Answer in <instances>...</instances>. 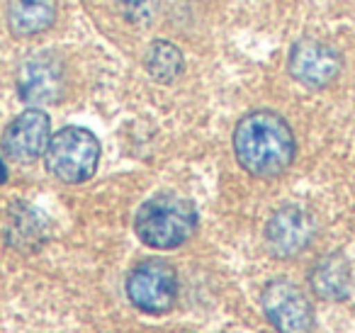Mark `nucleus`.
Listing matches in <instances>:
<instances>
[{"label":"nucleus","instance_id":"obj_8","mask_svg":"<svg viewBox=\"0 0 355 333\" xmlns=\"http://www.w3.org/2000/svg\"><path fill=\"white\" fill-rule=\"evenodd\" d=\"M311 236H314V221L300 207H282L266 229L268 248L280 258L295 255L309 246Z\"/></svg>","mask_w":355,"mask_h":333},{"label":"nucleus","instance_id":"obj_7","mask_svg":"<svg viewBox=\"0 0 355 333\" xmlns=\"http://www.w3.org/2000/svg\"><path fill=\"white\" fill-rule=\"evenodd\" d=\"M290 74L306 88H324L340 74V56L324 42L302 40L292 46Z\"/></svg>","mask_w":355,"mask_h":333},{"label":"nucleus","instance_id":"obj_1","mask_svg":"<svg viewBox=\"0 0 355 333\" xmlns=\"http://www.w3.org/2000/svg\"><path fill=\"white\" fill-rule=\"evenodd\" d=\"M297 144L292 129L280 114L270 110L251 112L236 124L234 153L236 161L258 178H275L295 161Z\"/></svg>","mask_w":355,"mask_h":333},{"label":"nucleus","instance_id":"obj_2","mask_svg":"<svg viewBox=\"0 0 355 333\" xmlns=\"http://www.w3.org/2000/svg\"><path fill=\"white\" fill-rule=\"evenodd\" d=\"M141 244L158 250H171L183 246L198 229V212L193 202L178 195H156L144 202L134 221Z\"/></svg>","mask_w":355,"mask_h":333},{"label":"nucleus","instance_id":"obj_9","mask_svg":"<svg viewBox=\"0 0 355 333\" xmlns=\"http://www.w3.org/2000/svg\"><path fill=\"white\" fill-rule=\"evenodd\" d=\"M61 64L49 54L32 56L22 64L17 90L20 98L30 105H49L56 103L61 95Z\"/></svg>","mask_w":355,"mask_h":333},{"label":"nucleus","instance_id":"obj_6","mask_svg":"<svg viewBox=\"0 0 355 333\" xmlns=\"http://www.w3.org/2000/svg\"><path fill=\"white\" fill-rule=\"evenodd\" d=\"M49 139H51L49 117L42 110L32 108L8 124L6 134H3V151L12 161L30 163L37 161L42 153H46Z\"/></svg>","mask_w":355,"mask_h":333},{"label":"nucleus","instance_id":"obj_5","mask_svg":"<svg viewBox=\"0 0 355 333\" xmlns=\"http://www.w3.org/2000/svg\"><path fill=\"white\" fill-rule=\"evenodd\" d=\"M263 311L280 333H309L314 311L306 294L287 280H275L263 289Z\"/></svg>","mask_w":355,"mask_h":333},{"label":"nucleus","instance_id":"obj_4","mask_svg":"<svg viewBox=\"0 0 355 333\" xmlns=\"http://www.w3.org/2000/svg\"><path fill=\"white\" fill-rule=\"evenodd\" d=\"M127 294L134 307L146 314H163L175 304L178 275L163 260L139 263L127 278Z\"/></svg>","mask_w":355,"mask_h":333},{"label":"nucleus","instance_id":"obj_12","mask_svg":"<svg viewBox=\"0 0 355 333\" xmlns=\"http://www.w3.org/2000/svg\"><path fill=\"white\" fill-rule=\"evenodd\" d=\"M146 71L153 80L171 83L183 74V56L168 42H153L146 51Z\"/></svg>","mask_w":355,"mask_h":333},{"label":"nucleus","instance_id":"obj_14","mask_svg":"<svg viewBox=\"0 0 355 333\" xmlns=\"http://www.w3.org/2000/svg\"><path fill=\"white\" fill-rule=\"evenodd\" d=\"M6 168H3V161H0V182H6Z\"/></svg>","mask_w":355,"mask_h":333},{"label":"nucleus","instance_id":"obj_11","mask_svg":"<svg viewBox=\"0 0 355 333\" xmlns=\"http://www.w3.org/2000/svg\"><path fill=\"white\" fill-rule=\"evenodd\" d=\"M311 287L324 299H343L350 289L348 263L340 255H326L311 270Z\"/></svg>","mask_w":355,"mask_h":333},{"label":"nucleus","instance_id":"obj_13","mask_svg":"<svg viewBox=\"0 0 355 333\" xmlns=\"http://www.w3.org/2000/svg\"><path fill=\"white\" fill-rule=\"evenodd\" d=\"M161 0H117L122 17L132 25H148L156 17Z\"/></svg>","mask_w":355,"mask_h":333},{"label":"nucleus","instance_id":"obj_3","mask_svg":"<svg viewBox=\"0 0 355 333\" xmlns=\"http://www.w3.org/2000/svg\"><path fill=\"white\" fill-rule=\"evenodd\" d=\"M44 158L51 176L69 185H78L93 178L98 168L100 142L88 129L66 127L49 139Z\"/></svg>","mask_w":355,"mask_h":333},{"label":"nucleus","instance_id":"obj_10","mask_svg":"<svg viewBox=\"0 0 355 333\" xmlns=\"http://www.w3.org/2000/svg\"><path fill=\"white\" fill-rule=\"evenodd\" d=\"M56 17V0H10L8 25L12 35L35 37L44 32Z\"/></svg>","mask_w":355,"mask_h":333}]
</instances>
